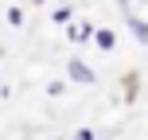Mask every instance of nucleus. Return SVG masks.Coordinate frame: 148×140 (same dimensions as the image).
<instances>
[{
	"instance_id": "f257e3e1",
	"label": "nucleus",
	"mask_w": 148,
	"mask_h": 140,
	"mask_svg": "<svg viewBox=\"0 0 148 140\" xmlns=\"http://www.w3.org/2000/svg\"><path fill=\"white\" fill-rule=\"evenodd\" d=\"M117 8H121V16H125V27L133 31V39L140 47H148V20H140V16L129 8V0H117Z\"/></svg>"
},
{
	"instance_id": "f03ea898",
	"label": "nucleus",
	"mask_w": 148,
	"mask_h": 140,
	"mask_svg": "<svg viewBox=\"0 0 148 140\" xmlns=\"http://www.w3.org/2000/svg\"><path fill=\"white\" fill-rule=\"evenodd\" d=\"M66 78H70V82H78V86H94V82H97V74H94V66H90L86 59L70 55V59H66Z\"/></svg>"
},
{
	"instance_id": "7ed1b4c3",
	"label": "nucleus",
	"mask_w": 148,
	"mask_h": 140,
	"mask_svg": "<svg viewBox=\"0 0 148 140\" xmlns=\"http://www.w3.org/2000/svg\"><path fill=\"white\" fill-rule=\"evenodd\" d=\"M62 27H66L70 43H90V39H94V23L90 20H70V23H62Z\"/></svg>"
},
{
	"instance_id": "20e7f679",
	"label": "nucleus",
	"mask_w": 148,
	"mask_h": 140,
	"mask_svg": "<svg viewBox=\"0 0 148 140\" xmlns=\"http://www.w3.org/2000/svg\"><path fill=\"white\" fill-rule=\"evenodd\" d=\"M94 47L97 51H113V47H117V35H113L109 27H94Z\"/></svg>"
},
{
	"instance_id": "39448f33",
	"label": "nucleus",
	"mask_w": 148,
	"mask_h": 140,
	"mask_svg": "<svg viewBox=\"0 0 148 140\" xmlns=\"http://www.w3.org/2000/svg\"><path fill=\"white\" fill-rule=\"evenodd\" d=\"M51 20H55V23H70V20H74V12L62 4V8H55V16H51Z\"/></svg>"
},
{
	"instance_id": "423d86ee",
	"label": "nucleus",
	"mask_w": 148,
	"mask_h": 140,
	"mask_svg": "<svg viewBox=\"0 0 148 140\" xmlns=\"http://www.w3.org/2000/svg\"><path fill=\"white\" fill-rule=\"evenodd\" d=\"M47 94H51V97H62V94H66V82H59V78L47 82Z\"/></svg>"
},
{
	"instance_id": "0eeeda50",
	"label": "nucleus",
	"mask_w": 148,
	"mask_h": 140,
	"mask_svg": "<svg viewBox=\"0 0 148 140\" xmlns=\"http://www.w3.org/2000/svg\"><path fill=\"white\" fill-rule=\"evenodd\" d=\"M8 23H12V27H23V12L20 8H8Z\"/></svg>"
},
{
	"instance_id": "6e6552de",
	"label": "nucleus",
	"mask_w": 148,
	"mask_h": 140,
	"mask_svg": "<svg viewBox=\"0 0 148 140\" xmlns=\"http://www.w3.org/2000/svg\"><path fill=\"white\" fill-rule=\"evenodd\" d=\"M74 140H97V132H94V128H78V132H74Z\"/></svg>"
}]
</instances>
